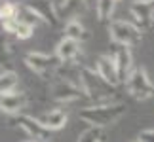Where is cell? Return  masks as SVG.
Here are the masks:
<instances>
[{"instance_id": "1", "label": "cell", "mask_w": 154, "mask_h": 142, "mask_svg": "<svg viewBox=\"0 0 154 142\" xmlns=\"http://www.w3.org/2000/svg\"><path fill=\"white\" fill-rule=\"evenodd\" d=\"M126 108L120 102H114L112 99H101L95 100V104L86 106L80 110V120H84L86 123H90L91 127H106L116 123L124 116Z\"/></svg>"}, {"instance_id": "2", "label": "cell", "mask_w": 154, "mask_h": 142, "mask_svg": "<svg viewBox=\"0 0 154 142\" xmlns=\"http://www.w3.org/2000/svg\"><path fill=\"white\" fill-rule=\"evenodd\" d=\"M110 40L118 46H137L143 40V31L129 19H114L109 27Z\"/></svg>"}, {"instance_id": "3", "label": "cell", "mask_w": 154, "mask_h": 142, "mask_svg": "<svg viewBox=\"0 0 154 142\" xmlns=\"http://www.w3.org/2000/svg\"><path fill=\"white\" fill-rule=\"evenodd\" d=\"M23 63L34 74H38L40 78H50L53 72L59 70V64H61L57 55H48V53H42V51H29L23 59Z\"/></svg>"}, {"instance_id": "4", "label": "cell", "mask_w": 154, "mask_h": 142, "mask_svg": "<svg viewBox=\"0 0 154 142\" xmlns=\"http://www.w3.org/2000/svg\"><path fill=\"white\" fill-rule=\"evenodd\" d=\"M128 87V93L131 95L133 99H139V100H146L154 97V84L150 80V76L146 74V70L141 67V68H135L131 74L128 76V80L124 81Z\"/></svg>"}, {"instance_id": "5", "label": "cell", "mask_w": 154, "mask_h": 142, "mask_svg": "<svg viewBox=\"0 0 154 142\" xmlns=\"http://www.w3.org/2000/svg\"><path fill=\"white\" fill-rule=\"evenodd\" d=\"M17 123H19V129L27 135V138L36 140V142H46L50 138V131L38 121V117L19 114L17 116Z\"/></svg>"}, {"instance_id": "6", "label": "cell", "mask_w": 154, "mask_h": 142, "mask_svg": "<svg viewBox=\"0 0 154 142\" xmlns=\"http://www.w3.org/2000/svg\"><path fill=\"white\" fill-rule=\"evenodd\" d=\"M95 72L99 74V78H101L106 85H110V87H118L122 84L120 74H118V68H116V63H114V59H112V55L97 57Z\"/></svg>"}, {"instance_id": "7", "label": "cell", "mask_w": 154, "mask_h": 142, "mask_svg": "<svg viewBox=\"0 0 154 142\" xmlns=\"http://www.w3.org/2000/svg\"><path fill=\"white\" fill-rule=\"evenodd\" d=\"M80 97H84V93L78 85L70 84V81L59 80L51 87V99H55L57 102H74Z\"/></svg>"}, {"instance_id": "8", "label": "cell", "mask_w": 154, "mask_h": 142, "mask_svg": "<svg viewBox=\"0 0 154 142\" xmlns=\"http://www.w3.org/2000/svg\"><path fill=\"white\" fill-rule=\"evenodd\" d=\"M112 59H114L116 63V68H118V74H120V80L126 81L128 76L133 72V55H131V49L126 46H120L116 49V53L112 55Z\"/></svg>"}, {"instance_id": "9", "label": "cell", "mask_w": 154, "mask_h": 142, "mask_svg": "<svg viewBox=\"0 0 154 142\" xmlns=\"http://www.w3.org/2000/svg\"><path fill=\"white\" fill-rule=\"evenodd\" d=\"M27 104V97L25 93H10V95H2L0 97V112L8 116H19V112L25 108Z\"/></svg>"}, {"instance_id": "10", "label": "cell", "mask_w": 154, "mask_h": 142, "mask_svg": "<svg viewBox=\"0 0 154 142\" xmlns=\"http://www.w3.org/2000/svg\"><path fill=\"white\" fill-rule=\"evenodd\" d=\"M38 121L42 123L48 131H59V129H63L67 125L69 116H67V112L61 110V108H53V110H48V112H44V114H40Z\"/></svg>"}, {"instance_id": "11", "label": "cell", "mask_w": 154, "mask_h": 142, "mask_svg": "<svg viewBox=\"0 0 154 142\" xmlns=\"http://www.w3.org/2000/svg\"><path fill=\"white\" fill-rule=\"evenodd\" d=\"M55 55L61 63H74V59L80 55V42L72 38H61L55 46Z\"/></svg>"}, {"instance_id": "12", "label": "cell", "mask_w": 154, "mask_h": 142, "mask_svg": "<svg viewBox=\"0 0 154 142\" xmlns=\"http://www.w3.org/2000/svg\"><path fill=\"white\" fill-rule=\"evenodd\" d=\"M29 6H32L34 10L38 11V15L44 19V23H50V25H59V8L51 0H32Z\"/></svg>"}, {"instance_id": "13", "label": "cell", "mask_w": 154, "mask_h": 142, "mask_svg": "<svg viewBox=\"0 0 154 142\" xmlns=\"http://www.w3.org/2000/svg\"><path fill=\"white\" fill-rule=\"evenodd\" d=\"M2 28L6 32L14 34V36L19 38V40H29L34 34V27L29 25V23H25V21H21V19L6 21V23H2Z\"/></svg>"}, {"instance_id": "14", "label": "cell", "mask_w": 154, "mask_h": 142, "mask_svg": "<svg viewBox=\"0 0 154 142\" xmlns=\"http://www.w3.org/2000/svg\"><path fill=\"white\" fill-rule=\"evenodd\" d=\"M17 84H19V76L14 70H4L0 74V97L2 95H10L17 91Z\"/></svg>"}, {"instance_id": "15", "label": "cell", "mask_w": 154, "mask_h": 142, "mask_svg": "<svg viewBox=\"0 0 154 142\" xmlns=\"http://www.w3.org/2000/svg\"><path fill=\"white\" fill-rule=\"evenodd\" d=\"M65 36L72 38V40H76V42H82L84 38H88V34H86L84 25H82L76 17H70V19L65 23Z\"/></svg>"}, {"instance_id": "16", "label": "cell", "mask_w": 154, "mask_h": 142, "mask_svg": "<svg viewBox=\"0 0 154 142\" xmlns=\"http://www.w3.org/2000/svg\"><path fill=\"white\" fill-rule=\"evenodd\" d=\"M105 140H106V135L103 127H88L78 137V142H105Z\"/></svg>"}, {"instance_id": "17", "label": "cell", "mask_w": 154, "mask_h": 142, "mask_svg": "<svg viewBox=\"0 0 154 142\" xmlns=\"http://www.w3.org/2000/svg\"><path fill=\"white\" fill-rule=\"evenodd\" d=\"M19 11L21 8L17 4H11V2H4L0 6V21L6 23V21H15L19 19Z\"/></svg>"}, {"instance_id": "18", "label": "cell", "mask_w": 154, "mask_h": 142, "mask_svg": "<svg viewBox=\"0 0 154 142\" xmlns=\"http://www.w3.org/2000/svg\"><path fill=\"white\" fill-rule=\"evenodd\" d=\"M114 0H95V13H97V19L99 21H105L109 19L114 11Z\"/></svg>"}, {"instance_id": "19", "label": "cell", "mask_w": 154, "mask_h": 142, "mask_svg": "<svg viewBox=\"0 0 154 142\" xmlns=\"http://www.w3.org/2000/svg\"><path fill=\"white\" fill-rule=\"evenodd\" d=\"M76 2L78 0H61V6H59V13H67V11H74Z\"/></svg>"}, {"instance_id": "20", "label": "cell", "mask_w": 154, "mask_h": 142, "mask_svg": "<svg viewBox=\"0 0 154 142\" xmlns=\"http://www.w3.org/2000/svg\"><path fill=\"white\" fill-rule=\"evenodd\" d=\"M137 142H154V129H145V131H141Z\"/></svg>"}, {"instance_id": "21", "label": "cell", "mask_w": 154, "mask_h": 142, "mask_svg": "<svg viewBox=\"0 0 154 142\" xmlns=\"http://www.w3.org/2000/svg\"><path fill=\"white\" fill-rule=\"evenodd\" d=\"M21 142H36V140H31V138H25V140H21Z\"/></svg>"}, {"instance_id": "22", "label": "cell", "mask_w": 154, "mask_h": 142, "mask_svg": "<svg viewBox=\"0 0 154 142\" xmlns=\"http://www.w3.org/2000/svg\"><path fill=\"white\" fill-rule=\"evenodd\" d=\"M114 2H120V0H114Z\"/></svg>"}, {"instance_id": "23", "label": "cell", "mask_w": 154, "mask_h": 142, "mask_svg": "<svg viewBox=\"0 0 154 142\" xmlns=\"http://www.w3.org/2000/svg\"><path fill=\"white\" fill-rule=\"evenodd\" d=\"M46 142H51V140H46Z\"/></svg>"}]
</instances>
